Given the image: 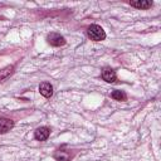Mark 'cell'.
<instances>
[{"instance_id":"6da1fadb","label":"cell","mask_w":161,"mask_h":161,"mask_svg":"<svg viewBox=\"0 0 161 161\" xmlns=\"http://www.w3.org/2000/svg\"><path fill=\"white\" fill-rule=\"evenodd\" d=\"M87 35H88V38H89L91 40H93V42H101V40H103V39L106 38L104 30L102 29V26H99V25H97V24H92V25L88 26V29H87Z\"/></svg>"},{"instance_id":"7a4b0ae2","label":"cell","mask_w":161,"mask_h":161,"mask_svg":"<svg viewBox=\"0 0 161 161\" xmlns=\"http://www.w3.org/2000/svg\"><path fill=\"white\" fill-rule=\"evenodd\" d=\"M47 40L53 47H62V45L65 44V38L63 35H60L59 33H50V34H48Z\"/></svg>"},{"instance_id":"3957f363","label":"cell","mask_w":161,"mask_h":161,"mask_svg":"<svg viewBox=\"0 0 161 161\" xmlns=\"http://www.w3.org/2000/svg\"><path fill=\"white\" fill-rule=\"evenodd\" d=\"M49 135H50V130H49L48 127H45V126L38 127V128L35 130V132H34V137H35V140H38V141H45V140L49 137Z\"/></svg>"},{"instance_id":"277c9868","label":"cell","mask_w":161,"mask_h":161,"mask_svg":"<svg viewBox=\"0 0 161 161\" xmlns=\"http://www.w3.org/2000/svg\"><path fill=\"white\" fill-rule=\"evenodd\" d=\"M102 78H103V80H106L107 83H113V82H116V72L112 69V68H109V67H106V68H103V70H102Z\"/></svg>"},{"instance_id":"5b68a950","label":"cell","mask_w":161,"mask_h":161,"mask_svg":"<svg viewBox=\"0 0 161 161\" xmlns=\"http://www.w3.org/2000/svg\"><path fill=\"white\" fill-rule=\"evenodd\" d=\"M39 92H40V94H42L43 97L49 98V97H52V94H53V86H52L49 82H43V83H40V86H39Z\"/></svg>"},{"instance_id":"8992f818","label":"cell","mask_w":161,"mask_h":161,"mask_svg":"<svg viewBox=\"0 0 161 161\" xmlns=\"http://www.w3.org/2000/svg\"><path fill=\"white\" fill-rule=\"evenodd\" d=\"M14 127V122L9 118L0 117V133H5Z\"/></svg>"},{"instance_id":"52a82bcc","label":"cell","mask_w":161,"mask_h":161,"mask_svg":"<svg viewBox=\"0 0 161 161\" xmlns=\"http://www.w3.org/2000/svg\"><path fill=\"white\" fill-rule=\"evenodd\" d=\"M131 6L136 8V9H142V10H146V9H150L152 6V1H148V0H138V1H131L130 3Z\"/></svg>"},{"instance_id":"ba28073f","label":"cell","mask_w":161,"mask_h":161,"mask_svg":"<svg viewBox=\"0 0 161 161\" xmlns=\"http://www.w3.org/2000/svg\"><path fill=\"white\" fill-rule=\"evenodd\" d=\"M70 157H72V155L67 151H63V150H57L54 153V158L57 161H69Z\"/></svg>"},{"instance_id":"9c48e42d","label":"cell","mask_w":161,"mask_h":161,"mask_svg":"<svg viewBox=\"0 0 161 161\" xmlns=\"http://www.w3.org/2000/svg\"><path fill=\"white\" fill-rule=\"evenodd\" d=\"M13 70H14V67H13V65H8V67L3 68V69L0 70V80L6 79V78L13 73Z\"/></svg>"},{"instance_id":"30bf717a","label":"cell","mask_w":161,"mask_h":161,"mask_svg":"<svg viewBox=\"0 0 161 161\" xmlns=\"http://www.w3.org/2000/svg\"><path fill=\"white\" fill-rule=\"evenodd\" d=\"M111 97L113 99H116V101H126V94L123 92H121V91H117V89H114L111 93Z\"/></svg>"}]
</instances>
